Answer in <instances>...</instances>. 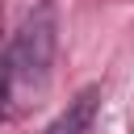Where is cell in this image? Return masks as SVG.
Instances as JSON below:
<instances>
[{"mask_svg": "<svg viewBox=\"0 0 134 134\" xmlns=\"http://www.w3.org/2000/svg\"><path fill=\"white\" fill-rule=\"evenodd\" d=\"M54 50H59V13L50 0H38L4 46V117H21V109H29L46 92Z\"/></svg>", "mask_w": 134, "mask_h": 134, "instance_id": "obj_1", "label": "cell"}, {"mask_svg": "<svg viewBox=\"0 0 134 134\" xmlns=\"http://www.w3.org/2000/svg\"><path fill=\"white\" fill-rule=\"evenodd\" d=\"M96 113H100V84H88L67 100V109H59V117L42 134H92Z\"/></svg>", "mask_w": 134, "mask_h": 134, "instance_id": "obj_2", "label": "cell"}]
</instances>
